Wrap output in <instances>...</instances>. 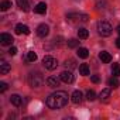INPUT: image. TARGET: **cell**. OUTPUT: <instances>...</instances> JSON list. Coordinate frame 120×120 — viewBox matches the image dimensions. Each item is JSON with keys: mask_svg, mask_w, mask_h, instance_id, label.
Returning a JSON list of instances; mask_svg holds the SVG:
<instances>
[{"mask_svg": "<svg viewBox=\"0 0 120 120\" xmlns=\"http://www.w3.org/2000/svg\"><path fill=\"white\" fill-rule=\"evenodd\" d=\"M99 58H100V61H102L103 64H109V62L112 61V55H110L109 52H106V51H102V52L99 54Z\"/></svg>", "mask_w": 120, "mask_h": 120, "instance_id": "15", "label": "cell"}, {"mask_svg": "<svg viewBox=\"0 0 120 120\" xmlns=\"http://www.w3.org/2000/svg\"><path fill=\"white\" fill-rule=\"evenodd\" d=\"M7 88H9V86H7V83H6V82H0V92H2V93H3V92H6V90H7Z\"/></svg>", "mask_w": 120, "mask_h": 120, "instance_id": "29", "label": "cell"}, {"mask_svg": "<svg viewBox=\"0 0 120 120\" xmlns=\"http://www.w3.org/2000/svg\"><path fill=\"white\" fill-rule=\"evenodd\" d=\"M42 65H44L47 69L54 71V69L58 67V61H56L54 56H51V55H45L44 59H42Z\"/></svg>", "mask_w": 120, "mask_h": 120, "instance_id": "5", "label": "cell"}, {"mask_svg": "<svg viewBox=\"0 0 120 120\" xmlns=\"http://www.w3.org/2000/svg\"><path fill=\"white\" fill-rule=\"evenodd\" d=\"M90 79H92V82H93V83H99V82H100V78H99L98 75H93Z\"/></svg>", "mask_w": 120, "mask_h": 120, "instance_id": "31", "label": "cell"}, {"mask_svg": "<svg viewBox=\"0 0 120 120\" xmlns=\"http://www.w3.org/2000/svg\"><path fill=\"white\" fill-rule=\"evenodd\" d=\"M13 37L11 34H7V33H3L2 35H0V42H2V45H11L13 44Z\"/></svg>", "mask_w": 120, "mask_h": 120, "instance_id": "8", "label": "cell"}, {"mask_svg": "<svg viewBox=\"0 0 120 120\" xmlns=\"http://www.w3.org/2000/svg\"><path fill=\"white\" fill-rule=\"evenodd\" d=\"M116 47H117V48H120V37L116 40Z\"/></svg>", "mask_w": 120, "mask_h": 120, "instance_id": "32", "label": "cell"}, {"mask_svg": "<svg viewBox=\"0 0 120 120\" xmlns=\"http://www.w3.org/2000/svg\"><path fill=\"white\" fill-rule=\"evenodd\" d=\"M78 37H79L81 40H86V38L89 37L88 30H86V28H79V30H78Z\"/></svg>", "mask_w": 120, "mask_h": 120, "instance_id": "21", "label": "cell"}, {"mask_svg": "<svg viewBox=\"0 0 120 120\" xmlns=\"http://www.w3.org/2000/svg\"><path fill=\"white\" fill-rule=\"evenodd\" d=\"M117 33H119V35H120V26L117 27Z\"/></svg>", "mask_w": 120, "mask_h": 120, "instance_id": "33", "label": "cell"}, {"mask_svg": "<svg viewBox=\"0 0 120 120\" xmlns=\"http://www.w3.org/2000/svg\"><path fill=\"white\" fill-rule=\"evenodd\" d=\"M112 31H113V28H112L110 23H107V21H99L98 23V33L102 37H109L112 34Z\"/></svg>", "mask_w": 120, "mask_h": 120, "instance_id": "4", "label": "cell"}, {"mask_svg": "<svg viewBox=\"0 0 120 120\" xmlns=\"http://www.w3.org/2000/svg\"><path fill=\"white\" fill-rule=\"evenodd\" d=\"M82 99H83V95H82L81 90H75V92L72 93V96H71V100H72L74 103H76V105H79V103L82 102Z\"/></svg>", "mask_w": 120, "mask_h": 120, "instance_id": "10", "label": "cell"}, {"mask_svg": "<svg viewBox=\"0 0 120 120\" xmlns=\"http://www.w3.org/2000/svg\"><path fill=\"white\" fill-rule=\"evenodd\" d=\"M10 102H11V105H14L16 107H20V106L23 105V98L19 96V95H11V96H10Z\"/></svg>", "mask_w": 120, "mask_h": 120, "instance_id": "12", "label": "cell"}, {"mask_svg": "<svg viewBox=\"0 0 120 120\" xmlns=\"http://www.w3.org/2000/svg\"><path fill=\"white\" fill-rule=\"evenodd\" d=\"M35 59H37V54H35L34 51H30V52L27 54V61H28V62H34Z\"/></svg>", "mask_w": 120, "mask_h": 120, "instance_id": "24", "label": "cell"}, {"mask_svg": "<svg viewBox=\"0 0 120 120\" xmlns=\"http://www.w3.org/2000/svg\"><path fill=\"white\" fill-rule=\"evenodd\" d=\"M67 68H69V69H74L75 67H76V62H75V59H72V58H69V59H67L65 61V64H64Z\"/></svg>", "mask_w": 120, "mask_h": 120, "instance_id": "22", "label": "cell"}, {"mask_svg": "<svg viewBox=\"0 0 120 120\" xmlns=\"http://www.w3.org/2000/svg\"><path fill=\"white\" fill-rule=\"evenodd\" d=\"M67 44H68V47H69V48H76V47L79 45V41H78V40H75V38H71V40H68V42H67Z\"/></svg>", "mask_w": 120, "mask_h": 120, "instance_id": "25", "label": "cell"}, {"mask_svg": "<svg viewBox=\"0 0 120 120\" xmlns=\"http://www.w3.org/2000/svg\"><path fill=\"white\" fill-rule=\"evenodd\" d=\"M28 83L31 88H40L44 83V78L40 72H31L28 75Z\"/></svg>", "mask_w": 120, "mask_h": 120, "instance_id": "3", "label": "cell"}, {"mask_svg": "<svg viewBox=\"0 0 120 120\" xmlns=\"http://www.w3.org/2000/svg\"><path fill=\"white\" fill-rule=\"evenodd\" d=\"M10 64L9 62H6L4 59H2V61H0V74L2 75H6V74H9V71H10Z\"/></svg>", "mask_w": 120, "mask_h": 120, "instance_id": "11", "label": "cell"}, {"mask_svg": "<svg viewBox=\"0 0 120 120\" xmlns=\"http://www.w3.org/2000/svg\"><path fill=\"white\" fill-rule=\"evenodd\" d=\"M16 2H17V6L23 11H28L30 10V2H28V0H16Z\"/></svg>", "mask_w": 120, "mask_h": 120, "instance_id": "14", "label": "cell"}, {"mask_svg": "<svg viewBox=\"0 0 120 120\" xmlns=\"http://www.w3.org/2000/svg\"><path fill=\"white\" fill-rule=\"evenodd\" d=\"M86 99L88 100H95L96 99V93H95V90H88V93H86Z\"/></svg>", "mask_w": 120, "mask_h": 120, "instance_id": "27", "label": "cell"}, {"mask_svg": "<svg viewBox=\"0 0 120 120\" xmlns=\"http://www.w3.org/2000/svg\"><path fill=\"white\" fill-rule=\"evenodd\" d=\"M79 74L83 75V76L89 75V67H88V64H81L79 65Z\"/></svg>", "mask_w": 120, "mask_h": 120, "instance_id": "19", "label": "cell"}, {"mask_svg": "<svg viewBox=\"0 0 120 120\" xmlns=\"http://www.w3.org/2000/svg\"><path fill=\"white\" fill-rule=\"evenodd\" d=\"M10 7H11V2H10V0H3V2L0 3V10H2V11H6Z\"/></svg>", "mask_w": 120, "mask_h": 120, "instance_id": "20", "label": "cell"}, {"mask_svg": "<svg viewBox=\"0 0 120 120\" xmlns=\"http://www.w3.org/2000/svg\"><path fill=\"white\" fill-rule=\"evenodd\" d=\"M9 54H10V55H16V54H17V48H16V47H10Z\"/></svg>", "mask_w": 120, "mask_h": 120, "instance_id": "30", "label": "cell"}, {"mask_svg": "<svg viewBox=\"0 0 120 120\" xmlns=\"http://www.w3.org/2000/svg\"><path fill=\"white\" fill-rule=\"evenodd\" d=\"M107 83H109V86H110V88H117V86H119L117 76H113V78H110V79L107 81Z\"/></svg>", "mask_w": 120, "mask_h": 120, "instance_id": "23", "label": "cell"}, {"mask_svg": "<svg viewBox=\"0 0 120 120\" xmlns=\"http://www.w3.org/2000/svg\"><path fill=\"white\" fill-rule=\"evenodd\" d=\"M59 78H61V81L65 82V83H72L74 82V74L71 71H64L61 75H59Z\"/></svg>", "mask_w": 120, "mask_h": 120, "instance_id": "7", "label": "cell"}, {"mask_svg": "<svg viewBox=\"0 0 120 120\" xmlns=\"http://www.w3.org/2000/svg\"><path fill=\"white\" fill-rule=\"evenodd\" d=\"M112 74H113V76H119V75H120V67H119V64H113V67H112Z\"/></svg>", "mask_w": 120, "mask_h": 120, "instance_id": "26", "label": "cell"}, {"mask_svg": "<svg viewBox=\"0 0 120 120\" xmlns=\"http://www.w3.org/2000/svg\"><path fill=\"white\" fill-rule=\"evenodd\" d=\"M59 82H61V78H56V76H49V78H47V85L49 86V88H56V86H59Z\"/></svg>", "mask_w": 120, "mask_h": 120, "instance_id": "9", "label": "cell"}, {"mask_svg": "<svg viewBox=\"0 0 120 120\" xmlns=\"http://www.w3.org/2000/svg\"><path fill=\"white\" fill-rule=\"evenodd\" d=\"M48 33H49V27L47 26V24H40L38 27H37V35L38 37H41V38H45L47 35H48Z\"/></svg>", "mask_w": 120, "mask_h": 120, "instance_id": "6", "label": "cell"}, {"mask_svg": "<svg viewBox=\"0 0 120 120\" xmlns=\"http://www.w3.org/2000/svg\"><path fill=\"white\" fill-rule=\"evenodd\" d=\"M76 54H78L79 58H83V59L89 56V51H88V48H83V47L78 48V52H76Z\"/></svg>", "mask_w": 120, "mask_h": 120, "instance_id": "18", "label": "cell"}, {"mask_svg": "<svg viewBox=\"0 0 120 120\" xmlns=\"http://www.w3.org/2000/svg\"><path fill=\"white\" fill-rule=\"evenodd\" d=\"M109 96H110V88H106V89H103V90L99 93V99L103 100V102H106V100L109 99Z\"/></svg>", "mask_w": 120, "mask_h": 120, "instance_id": "17", "label": "cell"}, {"mask_svg": "<svg viewBox=\"0 0 120 120\" xmlns=\"http://www.w3.org/2000/svg\"><path fill=\"white\" fill-rule=\"evenodd\" d=\"M16 33L17 34H30V28L26 24H17L16 26Z\"/></svg>", "mask_w": 120, "mask_h": 120, "instance_id": "16", "label": "cell"}, {"mask_svg": "<svg viewBox=\"0 0 120 120\" xmlns=\"http://www.w3.org/2000/svg\"><path fill=\"white\" fill-rule=\"evenodd\" d=\"M45 11H47V4H45L44 2L38 3V4L34 7V13H37V14H45Z\"/></svg>", "mask_w": 120, "mask_h": 120, "instance_id": "13", "label": "cell"}, {"mask_svg": "<svg viewBox=\"0 0 120 120\" xmlns=\"http://www.w3.org/2000/svg\"><path fill=\"white\" fill-rule=\"evenodd\" d=\"M47 106L52 110H58V109H61L64 106H67L68 103V93L64 92V90H58L52 95H49L45 100Z\"/></svg>", "mask_w": 120, "mask_h": 120, "instance_id": "1", "label": "cell"}, {"mask_svg": "<svg viewBox=\"0 0 120 120\" xmlns=\"http://www.w3.org/2000/svg\"><path fill=\"white\" fill-rule=\"evenodd\" d=\"M96 7L98 9H105L106 7V0H98V2H96Z\"/></svg>", "mask_w": 120, "mask_h": 120, "instance_id": "28", "label": "cell"}, {"mask_svg": "<svg viewBox=\"0 0 120 120\" xmlns=\"http://www.w3.org/2000/svg\"><path fill=\"white\" fill-rule=\"evenodd\" d=\"M67 20L69 23L78 24V23H86L89 21V16L85 13H68L67 14Z\"/></svg>", "mask_w": 120, "mask_h": 120, "instance_id": "2", "label": "cell"}]
</instances>
